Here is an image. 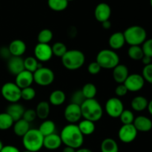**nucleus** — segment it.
<instances>
[{
	"label": "nucleus",
	"mask_w": 152,
	"mask_h": 152,
	"mask_svg": "<svg viewBox=\"0 0 152 152\" xmlns=\"http://www.w3.org/2000/svg\"><path fill=\"white\" fill-rule=\"evenodd\" d=\"M44 136L38 129H31L25 136L22 137V144L25 150L31 152H37L43 147Z\"/></svg>",
	"instance_id": "20e7f679"
},
{
	"label": "nucleus",
	"mask_w": 152,
	"mask_h": 152,
	"mask_svg": "<svg viewBox=\"0 0 152 152\" xmlns=\"http://www.w3.org/2000/svg\"><path fill=\"white\" fill-rule=\"evenodd\" d=\"M64 117L70 124H75L82 118L81 108L80 105L71 102L64 111Z\"/></svg>",
	"instance_id": "ddd939ff"
},
{
	"label": "nucleus",
	"mask_w": 152,
	"mask_h": 152,
	"mask_svg": "<svg viewBox=\"0 0 152 152\" xmlns=\"http://www.w3.org/2000/svg\"><path fill=\"white\" fill-rule=\"evenodd\" d=\"M35 111L38 118L46 120L50 114V103L46 101H41L38 103Z\"/></svg>",
	"instance_id": "cd10ccee"
},
{
	"label": "nucleus",
	"mask_w": 152,
	"mask_h": 152,
	"mask_svg": "<svg viewBox=\"0 0 152 152\" xmlns=\"http://www.w3.org/2000/svg\"><path fill=\"white\" fill-rule=\"evenodd\" d=\"M120 120L123 125H129L133 124L134 120L135 117L134 115V113L130 110H125L121 113L120 117Z\"/></svg>",
	"instance_id": "e433bc0d"
},
{
	"label": "nucleus",
	"mask_w": 152,
	"mask_h": 152,
	"mask_svg": "<svg viewBox=\"0 0 152 152\" xmlns=\"http://www.w3.org/2000/svg\"><path fill=\"white\" fill-rule=\"evenodd\" d=\"M37 117V113H36V111L34 109H27L25 110V112H24L23 117H22V119L25 120V121H27L28 123H31V122L34 121L36 120V118Z\"/></svg>",
	"instance_id": "79ce46f5"
},
{
	"label": "nucleus",
	"mask_w": 152,
	"mask_h": 152,
	"mask_svg": "<svg viewBox=\"0 0 152 152\" xmlns=\"http://www.w3.org/2000/svg\"><path fill=\"white\" fill-rule=\"evenodd\" d=\"M53 56L51 46L49 44L38 43L34 48V57L39 62H48Z\"/></svg>",
	"instance_id": "f8f14e48"
},
{
	"label": "nucleus",
	"mask_w": 152,
	"mask_h": 152,
	"mask_svg": "<svg viewBox=\"0 0 152 152\" xmlns=\"http://www.w3.org/2000/svg\"><path fill=\"white\" fill-rule=\"evenodd\" d=\"M96 62L105 69H113L120 64V57L114 50L111 49H103L96 55Z\"/></svg>",
	"instance_id": "423d86ee"
},
{
	"label": "nucleus",
	"mask_w": 152,
	"mask_h": 152,
	"mask_svg": "<svg viewBox=\"0 0 152 152\" xmlns=\"http://www.w3.org/2000/svg\"><path fill=\"white\" fill-rule=\"evenodd\" d=\"M128 55L132 60L139 61L142 59L144 53L141 46L133 45L129 47L128 50Z\"/></svg>",
	"instance_id": "2f4dec72"
},
{
	"label": "nucleus",
	"mask_w": 152,
	"mask_h": 152,
	"mask_svg": "<svg viewBox=\"0 0 152 152\" xmlns=\"http://www.w3.org/2000/svg\"><path fill=\"white\" fill-rule=\"evenodd\" d=\"M36 96V91L32 87L21 89V99L25 101H31Z\"/></svg>",
	"instance_id": "4c0bfd02"
},
{
	"label": "nucleus",
	"mask_w": 152,
	"mask_h": 152,
	"mask_svg": "<svg viewBox=\"0 0 152 152\" xmlns=\"http://www.w3.org/2000/svg\"><path fill=\"white\" fill-rule=\"evenodd\" d=\"M76 152H93L91 149L86 148H80L76 150Z\"/></svg>",
	"instance_id": "3c124183"
},
{
	"label": "nucleus",
	"mask_w": 152,
	"mask_h": 152,
	"mask_svg": "<svg viewBox=\"0 0 152 152\" xmlns=\"http://www.w3.org/2000/svg\"><path fill=\"white\" fill-rule=\"evenodd\" d=\"M53 37V32L50 29L45 28L39 31L37 36V41L38 43H42V44H49L52 40Z\"/></svg>",
	"instance_id": "f704fd0d"
},
{
	"label": "nucleus",
	"mask_w": 152,
	"mask_h": 152,
	"mask_svg": "<svg viewBox=\"0 0 152 152\" xmlns=\"http://www.w3.org/2000/svg\"><path fill=\"white\" fill-rule=\"evenodd\" d=\"M124 111V105L118 97H111L105 103V111L109 117L117 118Z\"/></svg>",
	"instance_id": "1a4fd4ad"
},
{
	"label": "nucleus",
	"mask_w": 152,
	"mask_h": 152,
	"mask_svg": "<svg viewBox=\"0 0 152 152\" xmlns=\"http://www.w3.org/2000/svg\"><path fill=\"white\" fill-rule=\"evenodd\" d=\"M66 99V95L62 90H55L49 96V103L54 106L62 105Z\"/></svg>",
	"instance_id": "b1692460"
},
{
	"label": "nucleus",
	"mask_w": 152,
	"mask_h": 152,
	"mask_svg": "<svg viewBox=\"0 0 152 152\" xmlns=\"http://www.w3.org/2000/svg\"><path fill=\"white\" fill-rule=\"evenodd\" d=\"M62 144V140L59 135L53 133L48 136L44 137L43 147L48 150H56L59 148Z\"/></svg>",
	"instance_id": "6ab92c4d"
},
{
	"label": "nucleus",
	"mask_w": 152,
	"mask_h": 152,
	"mask_svg": "<svg viewBox=\"0 0 152 152\" xmlns=\"http://www.w3.org/2000/svg\"><path fill=\"white\" fill-rule=\"evenodd\" d=\"M38 130L44 137L48 136V135L55 133L56 125H55L54 122L52 121V120H45L41 123Z\"/></svg>",
	"instance_id": "bb28decb"
},
{
	"label": "nucleus",
	"mask_w": 152,
	"mask_h": 152,
	"mask_svg": "<svg viewBox=\"0 0 152 152\" xmlns=\"http://www.w3.org/2000/svg\"><path fill=\"white\" fill-rule=\"evenodd\" d=\"M77 126H78L80 132L83 134V136H88V135L92 134L94 132L95 129H96L94 122L85 120V119L80 121V123L77 125Z\"/></svg>",
	"instance_id": "393cba45"
},
{
	"label": "nucleus",
	"mask_w": 152,
	"mask_h": 152,
	"mask_svg": "<svg viewBox=\"0 0 152 152\" xmlns=\"http://www.w3.org/2000/svg\"><path fill=\"white\" fill-rule=\"evenodd\" d=\"M82 117L85 120L95 122L99 121L103 115V109L102 105L96 99H86L80 106Z\"/></svg>",
	"instance_id": "f03ea898"
},
{
	"label": "nucleus",
	"mask_w": 152,
	"mask_h": 152,
	"mask_svg": "<svg viewBox=\"0 0 152 152\" xmlns=\"http://www.w3.org/2000/svg\"><path fill=\"white\" fill-rule=\"evenodd\" d=\"M101 69H102L101 67L99 66V65L96 61L91 62L88 66V71L89 74H92V75H96V74H99Z\"/></svg>",
	"instance_id": "37998d69"
},
{
	"label": "nucleus",
	"mask_w": 152,
	"mask_h": 152,
	"mask_svg": "<svg viewBox=\"0 0 152 152\" xmlns=\"http://www.w3.org/2000/svg\"><path fill=\"white\" fill-rule=\"evenodd\" d=\"M114 92H115V94L117 95V97L118 96L119 97H121V96H126L128 92H129V91H128L125 85L123 83V84H118V86L116 87Z\"/></svg>",
	"instance_id": "c03bdc74"
},
{
	"label": "nucleus",
	"mask_w": 152,
	"mask_h": 152,
	"mask_svg": "<svg viewBox=\"0 0 152 152\" xmlns=\"http://www.w3.org/2000/svg\"><path fill=\"white\" fill-rule=\"evenodd\" d=\"M74 1V0H68V2H69V1Z\"/></svg>",
	"instance_id": "6e6d98bb"
},
{
	"label": "nucleus",
	"mask_w": 152,
	"mask_h": 152,
	"mask_svg": "<svg viewBox=\"0 0 152 152\" xmlns=\"http://www.w3.org/2000/svg\"><path fill=\"white\" fill-rule=\"evenodd\" d=\"M11 56V53H10V50H9L8 46H7V47L4 46V47L0 48V57H1V59L8 60Z\"/></svg>",
	"instance_id": "a18cd8bd"
},
{
	"label": "nucleus",
	"mask_w": 152,
	"mask_h": 152,
	"mask_svg": "<svg viewBox=\"0 0 152 152\" xmlns=\"http://www.w3.org/2000/svg\"><path fill=\"white\" fill-rule=\"evenodd\" d=\"M11 56H22L26 51V44L22 39H14L8 45Z\"/></svg>",
	"instance_id": "412c9836"
},
{
	"label": "nucleus",
	"mask_w": 152,
	"mask_h": 152,
	"mask_svg": "<svg viewBox=\"0 0 152 152\" xmlns=\"http://www.w3.org/2000/svg\"><path fill=\"white\" fill-rule=\"evenodd\" d=\"M33 83H34V74L26 70H24L23 71L16 76L15 83L19 88L23 89L25 88L31 87Z\"/></svg>",
	"instance_id": "2eb2a0df"
},
{
	"label": "nucleus",
	"mask_w": 152,
	"mask_h": 152,
	"mask_svg": "<svg viewBox=\"0 0 152 152\" xmlns=\"http://www.w3.org/2000/svg\"><path fill=\"white\" fill-rule=\"evenodd\" d=\"M142 49L145 56L152 58V39H146L142 45Z\"/></svg>",
	"instance_id": "a19ab883"
},
{
	"label": "nucleus",
	"mask_w": 152,
	"mask_h": 152,
	"mask_svg": "<svg viewBox=\"0 0 152 152\" xmlns=\"http://www.w3.org/2000/svg\"><path fill=\"white\" fill-rule=\"evenodd\" d=\"M141 61H142V62L145 65H149V64L151 63V58L149 57V56L144 55L143 57H142V59H141Z\"/></svg>",
	"instance_id": "de8ad7c7"
},
{
	"label": "nucleus",
	"mask_w": 152,
	"mask_h": 152,
	"mask_svg": "<svg viewBox=\"0 0 152 152\" xmlns=\"http://www.w3.org/2000/svg\"><path fill=\"white\" fill-rule=\"evenodd\" d=\"M86 99V97L83 95L82 91L77 90L72 94V96H71V103L76 104V105L81 106V105L85 102Z\"/></svg>",
	"instance_id": "58836bf2"
},
{
	"label": "nucleus",
	"mask_w": 152,
	"mask_h": 152,
	"mask_svg": "<svg viewBox=\"0 0 152 152\" xmlns=\"http://www.w3.org/2000/svg\"><path fill=\"white\" fill-rule=\"evenodd\" d=\"M61 61L62 65L66 69L69 71H76L80 69L84 65L86 56L83 52L80 50H68L62 56Z\"/></svg>",
	"instance_id": "7ed1b4c3"
},
{
	"label": "nucleus",
	"mask_w": 152,
	"mask_h": 152,
	"mask_svg": "<svg viewBox=\"0 0 152 152\" xmlns=\"http://www.w3.org/2000/svg\"><path fill=\"white\" fill-rule=\"evenodd\" d=\"M24 66L25 70L34 74L42 65L34 56H28L24 59Z\"/></svg>",
	"instance_id": "c756f323"
},
{
	"label": "nucleus",
	"mask_w": 152,
	"mask_h": 152,
	"mask_svg": "<svg viewBox=\"0 0 152 152\" xmlns=\"http://www.w3.org/2000/svg\"><path fill=\"white\" fill-rule=\"evenodd\" d=\"M101 152H119V146L116 140L112 138H105L100 145Z\"/></svg>",
	"instance_id": "c85d7f7f"
},
{
	"label": "nucleus",
	"mask_w": 152,
	"mask_h": 152,
	"mask_svg": "<svg viewBox=\"0 0 152 152\" xmlns=\"http://www.w3.org/2000/svg\"><path fill=\"white\" fill-rule=\"evenodd\" d=\"M126 44L124 35L123 32H115L111 34L108 39V45L111 50H119Z\"/></svg>",
	"instance_id": "4be33fe9"
},
{
	"label": "nucleus",
	"mask_w": 152,
	"mask_h": 152,
	"mask_svg": "<svg viewBox=\"0 0 152 152\" xmlns=\"http://www.w3.org/2000/svg\"><path fill=\"white\" fill-rule=\"evenodd\" d=\"M111 15V8L105 2H101L96 6L94 10V16L96 20L99 22L109 20Z\"/></svg>",
	"instance_id": "4468645a"
},
{
	"label": "nucleus",
	"mask_w": 152,
	"mask_h": 152,
	"mask_svg": "<svg viewBox=\"0 0 152 152\" xmlns=\"http://www.w3.org/2000/svg\"><path fill=\"white\" fill-rule=\"evenodd\" d=\"M126 43L130 46L140 45L147 39V33L145 28L139 25L129 27L123 32Z\"/></svg>",
	"instance_id": "39448f33"
},
{
	"label": "nucleus",
	"mask_w": 152,
	"mask_h": 152,
	"mask_svg": "<svg viewBox=\"0 0 152 152\" xmlns=\"http://www.w3.org/2000/svg\"><path fill=\"white\" fill-rule=\"evenodd\" d=\"M13 129V132H14V134L16 136L22 137L31 129V128H30L29 123L25 121L23 119H21V120H18V121L14 122Z\"/></svg>",
	"instance_id": "5701e85b"
},
{
	"label": "nucleus",
	"mask_w": 152,
	"mask_h": 152,
	"mask_svg": "<svg viewBox=\"0 0 152 152\" xmlns=\"http://www.w3.org/2000/svg\"><path fill=\"white\" fill-rule=\"evenodd\" d=\"M142 76L144 80L152 85V63L145 65L142 69Z\"/></svg>",
	"instance_id": "ea45409f"
},
{
	"label": "nucleus",
	"mask_w": 152,
	"mask_h": 152,
	"mask_svg": "<svg viewBox=\"0 0 152 152\" xmlns=\"http://www.w3.org/2000/svg\"><path fill=\"white\" fill-rule=\"evenodd\" d=\"M22 152H31V151H26V150H25V151H22Z\"/></svg>",
	"instance_id": "4d7b16f0"
},
{
	"label": "nucleus",
	"mask_w": 152,
	"mask_h": 152,
	"mask_svg": "<svg viewBox=\"0 0 152 152\" xmlns=\"http://www.w3.org/2000/svg\"><path fill=\"white\" fill-rule=\"evenodd\" d=\"M75 148H71V147H68V146H65V148H63L62 150V152H76Z\"/></svg>",
	"instance_id": "8fccbe9b"
},
{
	"label": "nucleus",
	"mask_w": 152,
	"mask_h": 152,
	"mask_svg": "<svg viewBox=\"0 0 152 152\" xmlns=\"http://www.w3.org/2000/svg\"><path fill=\"white\" fill-rule=\"evenodd\" d=\"M133 125L137 132H148L152 129V121L145 116H138L135 117Z\"/></svg>",
	"instance_id": "f3484780"
},
{
	"label": "nucleus",
	"mask_w": 152,
	"mask_h": 152,
	"mask_svg": "<svg viewBox=\"0 0 152 152\" xmlns=\"http://www.w3.org/2000/svg\"><path fill=\"white\" fill-rule=\"evenodd\" d=\"M3 146H4V145H3L2 142H1V141L0 140V151H1V149H2Z\"/></svg>",
	"instance_id": "864d4df0"
},
{
	"label": "nucleus",
	"mask_w": 152,
	"mask_h": 152,
	"mask_svg": "<svg viewBox=\"0 0 152 152\" xmlns=\"http://www.w3.org/2000/svg\"><path fill=\"white\" fill-rule=\"evenodd\" d=\"M138 132L133 124L123 125L118 132L119 139L124 143L132 142L137 136Z\"/></svg>",
	"instance_id": "9d476101"
},
{
	"label": "nucleus",
	"mask_w": 152,
	"mask_h": 152,
	"mask_svg": "<svg viewBox=\"0 0 152 152\" xmlns=\"http://www.w3.org/2000/svg\"><path fill=\"white\" fill-rule=\"evenodd\" d=\"M150 4H151V6L152 7V0H150Z\"/></svg>",
	"instance_id": "5fc2aeb1"
},
{
	"label": "nucleus",
	"mask_w": 152,
	"mask_h": 152,
	"mask_svg": "<svg viewBox=\"0 0 152 152\" xmlns=\"http://www.w3.org/2000/svg\"><path fill=\"white\" fill-rule=\"evenodd\" d=\"M1 93L4 99L10 103L18 102L21 99V88L15 83H4L1 88Z\"/></svg>",
	"instance_id": "6e6552de"
},
{
	"label": "nucleus",
	"mask_w": 152,
	"mask_h": 152,
	"mask_svg": "<svg viewBox=\"0 0 152 152\" xmlns=\"http://www.w3.org/2000/svg\"><path fill=\"white\" fill-rule=\"evenodd\" d=\"M48 5L50 10L56 12L63 11L68 5V0H48Z\"/></svg>",
	"instance_id": "7c9ffc66"
},
{
	"label": "nucleus",
	"mask_w": 152,
	"mask_h": 152,
	"mask_svg": "<svg viewBox=\"0 0 152 152\" xmlns=\"http://www.w3.org/2000/svg\"><path fill=\"white\" fill-rule=\"evenodd\" d=\"M129 72L127 66L123 64H119L114 68H113V78L114 81L118 84H123L127 77H129Z\"/></svg>",
	"instance_id": "a211bd4d"
},
{
	"label": "nucleus",
	"mask_w": 152,
	"mask_h": 152,
	"mask_svg": "<svg viewBox=\"0 0 152 152\" xmlns=\"http://www.w3.org/2000/svg\"><path fill=\"white\" fill-rule=\"evenodd\" d=\"M145 80L142 75L138 74H129L123 84L129 91L137 92L143 88L145 85Z\"/></svg>",
	"instance_id": "9b49d317"
},
{
	"label": "nucleus",
	"mask_w": 152,
	"mask_h": 152,
	"mask_svg": "<svg viewBox=\"0 0 152 152\" xmlns=\"http://www.w3.org/2000/svg\"><path fill=\"white\" fill-rule=\"evenodd\" d=\"M147 108H148L149 114L152 116V99L151 101H150V102H148V107H147Z\"/></svg>",
	"instance_id": "603ef678"
},
{
	"label": "nucleus",
	"mask_w": 152,
	"mask_h": 152,
	"mask_svg": "<svg viewBox=\"0 0 152 152\" xmlns=\"http://www.w3.org/2000/svg\"><path fill=\"white\" fill-rule=\"evenodd\" d=\"M25 109L19 102L10 103L6 109V113L11 117L13 121L16 122L22 119Z\"/></svg>",
	"instance_id": "aec40b11"
},
{
	"label": "nucleus",
	"mask_w": 152,
	"mask_h": 152,
	"mask_svg": "<svg viewBox=\"0 0 152 152\" xmlns=\"http://www.w3.org/2000/svg\"><path fill=\"white\" fill-rule=\"evenodd\" d=\"M148 101L145 97L142 96H137L132 100L131 105L135 111H142L148 107Z\"/></svg>",
	"instance_id": "a878e982"
},
{
	"label": "nucleus",
	"mask_w": 152,
	"mask_h": 152,
	"mask_svg": "<svg viewBox=\"0 0 152 152\" xmlns=\"http://www.w3.org/2000/svg\"><path fill=\"white\" fill-rule=\"evenodd\" d=\"M102 28H103L104 29H105V30L110 29V28H111V22H110L109 20L105 21V22H102Z\"/></svg>",
	"instance_id": "09e8293b"
},
{
	"label": "nucleus",
	"mask_w": 152,
	"mask_h": 152,
	"mask_svg": "<svg viewBox=\"0 0 152 152\" xmlns=\"http://www.w3.org/2000/svg\"><path fill=\"white\" fill-rule=\"evenodd\" d=\"M51 48L52 52H53V55L60 58H62V56H63V55L66 53L67 50H68L66 45H65L63 42H55L54 44L51 46Z\"/></svg>",
	"instance_id": "c9c22d12"
},
{
	"label": "nucleus",
	"mask_w": 152,
	"mask_h": 152,
	"mask_svg": "<svg viewBox=\"0 0 152 152\" xmlns=\"http://www.w3.org/2000/svg\"><path fill=\"white\" fill-rule=\"evenodd\" d=\"M33 74L34 82L40 86H48L54 81V73L48 68L40 67Z\"/></svg>",
	"instance_id": "0eeeda50"
},
{
	"label": "nucleus",
	"mask_w": 152,
	"mask_h": 152,
	"mask_svg": "<svg viewBox=\"0 0 152 152\" xmlns=\"http://www.w3.org/2000/svg\"><path fill=\"white\" fill-rule=\"evenodd\" d=\"M7 70L13 75L16 76L25 70L24 59L22 56H13L7 60Z\"/></svg>",
	"instance_id": "dca6fc26"
},
{
	"label": "nucleus",
	"mask_w": 152,
	"mask_h": 152,
	"mask_svg": "<svg viewBox=\"0 0 152 152\" xmlns=\"http://www.w3.org/2000/svg\"><path fill=\"white\" fill-rule=\"evenodd\" d=\"M0 152H20L18 148H16V146H13V145H4L1 149V151Z\"/></svg>",
	"instance_id": "49530a36"
},
{
	"label": "nucleus",
	"mask_w": 152,
	"mask_h": 152,
	"mask_svg": "<svg viewBox=\"0 0 152 152\" xmlns=\"http://www.w3.org/2000/svg\"><path fill=\"white\" fill-rule=\"evenodd\" d=\"M13 119L11 118L8 114L6 112L0 113V130H7L13 127Z\"/></svg>",
	"instance_id": "72a5a7b5"
},
{
	"label": "nucleus",
	"mask_w": 152,
	"mask_h": 152,
	"mask_svg": "<svg viewBox=\"0 0 152 152\" xmlns=\"http://www.w3.org/2000/svg\"><path fill=\"white\" fill-rule=\"evenodd\" d=\"M59 136L65 146L71 147L75 149L81 148L84 142V136L76 124L65 126L61 131Z\"/></svg>",
	"instance_id": "f257e3e1"
},
{
	"label": "nucleus",
	"mask_w": 152,
	"mask_h": 152,
	"mask_svg": "<svg viewBox=\"0 0 152 152\" xmlns=\"http://www.w3.org/2000/svg\"><path fill=\"white\" fill-rule=\"evenodd\" d=\"M81 91L86 99H94L96 95V93H97V89H96L95 85L91 83L85 84L83 88L81 89Z\"/></svg>",
	"instance_id": "473e14b6"
}]
</instances>
